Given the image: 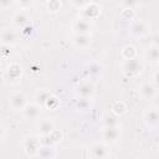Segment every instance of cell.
<instances>
[{
	"mask_svg": "<svg viewBox=\"0 0 159 159\" xmlns=\"http://www.w3.org/2000/svg\"><path fill=\"white\" fill-rule=\"evenodd\" d=\"M143 67H144L143 62L137 57L132 58V60H124V63H123V70L129 76H134V75L140 73Z\"/></svg>",
	"mask_w": 159,
	"mask_h": 159,
	"instance_id": "cell-1",
	"label": "cell"
},
{
	"mask_svg": "<svg viewBox=\"0 0 159 159\" xmlns=\"http://www.w3.org/2000/svg\"><path fill=\"white\" fill-rule=\"evenodd\" d=\"M120 137V127L116 125V127H104L103 132H102V138L104 144H113L116 143Z\"/></svg>",
	"mask_w": 159,
	"mask_h": 159,
	"instance_id": "cell-2",
	"label": "cell"
},
{
	"mask_svg": "<svg viewBox=\"0 0 159 159\" xmlns=\"http://www.w3.org/2000/svg\"><path fill=\"white\" fill-rule=\"evenodd\" d=\"M41 147V143H40V137L37 135H30L25 139L24 142V149H25V153L27 155H31V157H35L39 152Z\"/></svg>",
	"mask_w": 159,
	"mask_h": 159,
	"instance_id": "cell-3",
	"label": "cell"
},
{
	"mask_svg": "<svg viewBox=\"0 0 159 159\" xmlns=\"http://www.w3.org/2000/svg\"><path fill=\"white\" fill-rule=\"evenodd\" d=\"M88 154L91 159H107L109 157V150L104 143H96L89 148Z\"/></svg>",
	"mask_w": 159,
	"mask_h": 159,
	"instance_id": "cell-4",
	"label": "cell"
},
{
	"mask_svg": "<svg viewBox=\"0 0 159 159\" xmlns=\"http://www.w3.org/2000/svg\"><path fill=\"white\" fill-rule=\"evenodd\" d=\"M99 12H101V5L94 1H89V2H86L82 9V17L86 20H92L97 17Z\"/></svg>",
	"mask_w": 159,
	"mask_h": 159,
	"instance_id": "cell-5",
	"label": "cell"
},
{
	"mask_svg": "<svg viewBox=\"0 0 159 159\" xmlns=\"http://www.w3.org/2000/svg\"><path fill=\"white\" fill-rule=\"evenodd\" d=\"M94 93V86L89 81H83L76 87V94L78 98H92Z\"/></svg>",
	"mask_w": 159,
	"mask_h": 159,
	"instance_id": "cell-6",
	"label": "cell"
},
{
	"mask_svg": "<svg viewBox=\"0 0 159 159\" xmlns=\"http://www.w3.org/2000/svg\"><path fill=\"white\" fill-rule=\"evenodd\" d=\"M9 103H10V106H11L12 109H15V111H21V112H22L24 108H25V106H26L29 102H27V99H26V97H25L24 93L16 92V93H12V94L10 96Z\"/></svg>",
	"mask_w": 159,
	"mask_h": 159,
	"instance_id": "cell-7",
	"label": "cell"
},
{
	"mask_svg": "<svg viewBox=\"0 0 159 159\" xmlns=\"http://www.w3.org/2000/svg\"><path fill=\"white\" fill-rule=\"evenodd\" d=\"M0 42L5 46H14L17 43V35L14 30L4 29L0 31Z\"/></svg>",
	"mask_w": 159,
	"mask_h": 159,
	"instance_id": "cell-8",
	"label": "cell"
},
{
	"mask_svg": "<svg viewBox=\"0 0 159 159\" xmlns=\"http://www.w3.org/2000/svg\"><path fill=\"white\" fill-rule=\"evenodd\" d=\"M72 29L75 31V35H86V34H89L91 24H89L88 20H86L83 17H80V19L73 21Z\"/></svg>",
	"mask_w": 159,
	"mask_h": 159,
	"instance_id": "cell-9",
	"label": "cell"
},
{
	"mask_svg": "<svg viewBox=\"0 0 159 159\" xmlns=\"http://www.w3.org/2000/svg\"><path fill=\"white\" fill-rule=\"evenodd\" d=\"M41 109H42L41 106H39L37 103L32 102V103H27V104L25 106L22 113H24V116H25L26 118H29V119H36V118L40 117Z\"/></svg>",
	"mask_w": 159,
	"mask_h": 159,
	"instance_id": "cell-10",
	"label": "cell"
},
{
	"mask_svg": "<svg viewBox=\"0 0 159 159\" xmlns=\"http://www.w3.org/2000/svg\"><path fill=\"white\" fill-rule=\"evenodd\" d=\"M139 93L144 99H153L157 96V86L152 82H144L139 88Z\"/></svg>",
	"mask_w": 159,
	"mask_h": 159,
	"instance_id": "cell-11",
	"label": "cell"
},
{
	"mask_svg": "<svg viewBox=\"0 0 159 159\" xmlns=\"http://www.w3.org/2000/svg\"><path fill=\"white\" fill-rule=\"evenodd\" d=\"M30 16L27 12L25 11H16L14 15H12V24L17 27H21L24 29L25 26H29L30 25Z\"/></svg>",
	"mask_w": 159,
	"mask_h": 159,
	"instance_id": "cell-12",
	"label": "cell"
},
{
	"mask_svg": "<svg viewBox=\"0 0 159 159\" xmlns=\"http://www.w3.org/2000/svg\"><path fill=\"white\" fill-rule=\"evenodd\" d=\"M144 122L149 127H157L159 123V112L157 108H148L144 112Z\"/></svg>",
	"mask_w": 159,
	"mask_h": 159,
	"instance_id": "cell-13",
	"label": "cell"
},
{
	"mask_svg": "<svg viewBox=\"0 0 159 159\" xmlns=\"http://www.w3.org/2000/svg\"><path fill=\"white\" fill-rule=\"evenodd\" d=\"M129 32L134 37H142L147 32V24L143 20H135L132 22Z\"/></svg>",
	"mask_w": 159,
	"mask_h": 159,
	"instance_id": "cell-14",
	"label": "cell"
},
{
	"mask_svg": "<svg viewBox=\"0 0 159 159\" xmlns=\"http://www.w3.org/2000/svg\"><path fill=\"white\" fill-rule=\"evenodd\" d=\"M84 70H86V73H87L89 77L96 78V77H99V76L102 75V72H103V65L99 63L98 61H92V62H89V63L86 66Z\"/></svg>",
	"mask_w": 159,
	"mask_h": 159,
	"instance_id": "cell-15",
	"label": "cell"
},
{
	"mask_svg": "<svg viewBox=\"0 0 159 159\" xmlns=\"http://www.w3.org/2000/svg\"><path fill=\"white\" fill-rule=\"evenodd\" d=\"M73 45L78 48H87L91 45V35H75L73 36Z\"/></svg>",
	"mask_w": 159,
	"mask_h": 159,
	"instance_id": "cell-16",
	"label": "cell"
},
{
	"mask_svg": "<svg viewBox=\"0 0 159 159\" xmlns=\"http://www.w3.org/2000/svg\"><path fill=\"white\" fill-rule=\"evenodd\" d=\"M53 129H55V123L50 118L42 119L40 122V124H39V130H40V134L41 135H48Z\"/></svg>",
	"mask_w": 159,
	"mask_h": 159,
	"instance_id": "cell-17",
	"label": "cell"
},
{
	"mask_svg": "<svg viewBox=\"0 0 159 159\" xmlns=\"http://www.w3.org/2000/svg\"><path fill=\"white\" fill-rule=\"evenodd\" d=\"M36 157L39 159H52L55 157V149L50 145H41Z\"/></svg>",
	"mask_w": 159,
	"mask_h": 159,
	"instance_id": "cell-18",
	"label": "cell"
},
{
	"mask_svg": "<svg viewBox=\"0 0 159 159\" xmlns=\"http://www.w3.org/2000/svg\"><path fill=\"white\" fill-rule=\"evenodd\" d=\"M111 109H112V114H114L117 117H120L122 114H124L127 112V104L123 101H116L112 104Z\"/></svg>",
	"mask_w": 159,
	"mask_h": 159,
	"instance_id": "cell-19",
	"label": "cell"
},
{
	"mask_svg": "<svg viewBox=\"0 0 159 159\" xmlns=\"http://www.w3.org/2000/svg\"><path fill=\"white\" fill-rule=\"evenodd\" d=\"M147 57L153 63H157L158 62V60H159V47L155 43L154 45H150L147 48Z\"/></svg>",
	"mask_w": 159,
	"mask_h": 159,
	"instance_id": "cell-20",
	"label": "cell"
},
{
	"mask_svg": "<svg viewBox=\"0 0 159 159\" xmlns=\"http://www.w3.org/2000/svg\"><path fill=\"white\" fill-rule=\"evenodd\" d=\"M122 56L124 60H132L137 57V48L133 45H125L122 48Z\"/></svg>",
	"mask_w": 159,
	"mask_h": 159,
	"instance_id": "cell-21",
	"label": "cell"
},
{
	"mask_svg": "<svg viewBox=\"0 0 159 159\" xmlns=\"http://www.w3.org/2000/svg\"><path fill=\"white\" fill-rule=\"evenodd\" d=\"M21 66L20 65H17V63H11L9 67H7V70H6V73L9 75V77L11 78V80H16V78H19L20 76H21Z\"/></svg>",
	"mask_w": 159,
	"mask_h": 159,
	"instance_id": "cell-22",
	"label": "cell"
},
{
	"mask_svg": "<svg viewBox=\"0 0 159 159\" xmlns=\"http://www.w3.org/2000/svg\"><path fill=\"white\" fill-rule=\"evenodd\" d=\"M91 107H92L91 98H77V101H76V108L78 111L84 112V111L91 109Z\"/></svg>",
	"mask_w": 159,
	"mask_h": 159,
	"instance_id": "cell-23",
	"label": "cell"
},
{
	"mask_svg": "<svg viewBox=\"0 0 159 159\" xmlns=\"http://www.w3.org/2000/svg\"><path fill=\"white\" fill-rule=\"evenodd\" d=\"M50 96H51V93H50L48 91H39V92L35 94V103H37L39 106L43 107Z\"/></svg>",
	"mask_w": 159,
	"mask_h": 159,
	"instance_id": "cell-24",
	"label": "cell"
},
{
	"mask_svg": "<svg viewBox=\"0 0 159 159\" xmlns=\"http://www.w3.org/2000/svg\"><path fill=\"white\" fill-rule=\"evenodd\" d=\"M119 117L114 116V114H107L104 116L103 118V124L104 127H116V125H119Z\"/></svg>",
	"mask_w": 159,
	"mask_h": 159,
	"instance_id": "cell-25",
	"label": "cell"
},
{
	"mask_svg": "<svg viewBox=\"0 0 159 159\" xmlns=\"http://www.w3.org/2000/svg\"><path fill=\"white\" fill-rule=\"evenodd\" d=\"M120 16L123 20H133L135 16V12H134L133 7H123L120 11Z\"/></svg>",
	"mask_w": 159,
	"mask_h": 159,
	"instance_id": "cell-26",
	"label": "cell"
},
{
	"mask_svg": "<svg viewBox=\"0 0 159 159\" xmlns=\"http://www.w3.org/2000/svg\"><path fill=\"white\" fill-rule=\"evenodd\" d=\"M48 138H50V140H51L52 144H56V143L61 142V139H62V132L58 130V129H53V130L48 134Z\"/></svg>",
	"mask_w": 159,
	"mask_h": 159,
	"instance_id": "cell-27",
	"label": "cell"
},
{
	"mask_svg": "<svg viewBox=\"0 0 159 159\" xmlns=\"http://www.w3.org/2000/svg\"><path fill=\"white\" fill-rule=\"evenodd\" d=\"M46 7H47L48 11H52V12L58 11L60 7H61V1H58V0H50V1L46 2Z\"/></svg>",
	"mask_w": 159,
	"mask_h": 159,
	"instance_id": "cell-28",
	"label": "cell"
},
{
	"mask_svg": "<svg viewBox=\"0 0 159 159\" xmlns=\"http://www.w3.org/2000/svg\"><path fill=\"white\" fill-rule=\"evenodd\" d=\"M57 106H58V99H57L53 94H51V96L48 97V99L46 101V103H45V106H43V107L50 108V109H55Z\"/></svg>",
	"mask_w": 159,
	"mask_h": 159,
	"instance_id": "cell-29",
	"label": "cell"
},
{
	"mask_svg": "<svg viewBox=\"0 0 159 159\" xmlns=\"http://www.w3.org/2000/svg\"><path fill=\"white\" fill-rule=\"evenodd\" d=\"M14 4V1H4V0H0V9H5L7 6H11Z\"/></svg>",
	"mask_w": 159,
	"mask_h": 159,
	"instance_id": "cell-30",
	"label": "cell"
},
{
	"mask_svg": "<svg viewBox=\"0 0 159 159\" xmlns=\"http://www.w3.org/2000/svg\"><path fill=\"white\" fill-rule=\"evenodd\" d=\"M4 137H5V128H4V125L0 123V140H1Z\"/></svg>",
	"mask_w": 159,
	"mask_h": 159,
	"instance_id": "cell-31",
	"label": "cell"
}]
</instances>
